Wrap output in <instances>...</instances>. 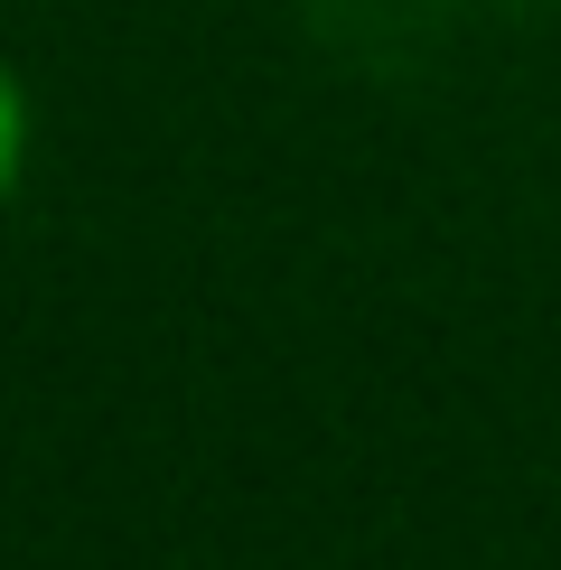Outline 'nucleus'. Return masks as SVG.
I'll return each mask as SVG.
<instances>
[{
	"label": "nucleus",
	"instance_id": "1",
	"mask_svg": "<svg viewBox=\"0 0 561 570\" xmlns=\"http://www.w3.org/2000/svg\"><path fill=\"white\" fill-rule=\"evenodd\" d=\"M19 169H29V85L0 66V206L19 197Z\"/></svg>",
	"mask_w": 561,
	"mask_h": 570
}]
</instances>
